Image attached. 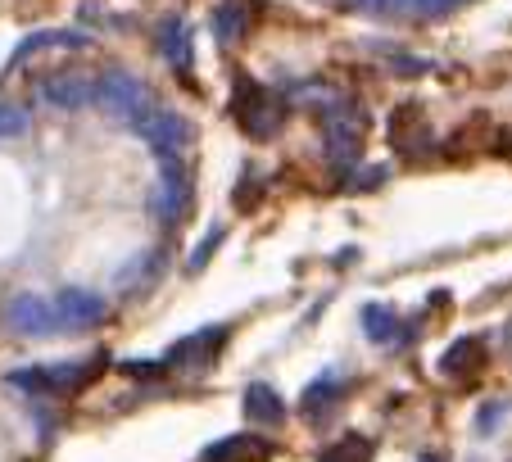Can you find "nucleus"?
I'll return each instance as SVG.
<instances>
[{
	"instance_id": "f257e3e1",
	"label": "nucleus",
	"mask_w": 512,
	"mask_h": 462,
	"mask_svg": "<svg viewBox=\"0 0 512 462\" xmlns=\"http://www.w3.org/2000/svg\"><path fill=\"white\" fill-rule=\"evenodd\" d=\"M96 105L105 109V114L123 118V123H136V118H145L155 109V100H150V87H145L136 73L109 68L105 77H96Z\"/></svg>"
},
{
	"instance_id": "f03ea898",
	"label": "nucleus",
	"mask_w": 512,
	"mask_h": 462,
	"mask_svg": "<svg viewBox=\"0 0 512 462\" xmlns=\"http://www.w3.org/2000/svg\"><path fill=\"white\" fill-rule=\"evenodd\" d=\"M232 118L245 127L250 136H277L281 123H286V109L272 91H263L250 77H236V96H232Z\"/></svg>"
},
{
	"instance_id": "7ed1b4c3",
	"label": "nucleus",
	"mask_w": 512,
	"mask_h": 462,
	"mask_svg": "<svg viewBox=\"0 0 512 462\" xmlns=\"http://www.w3.org/2000/svg\"><path fill=\"white\" fill-rule=\"evenodd\" d=\"M159 159H164V164H159V186H155V195H150V209H155L159 222L173 227V222L191 209V177H186L177 150H159Z\"/></svg>"
},
{
	"instance_id": "20e7f679",
	"label": "nucleus",
	"mask_w": 512,
	"mask_h": 462,
	"mask_svg": "<svg viewBox=\"0 0 512 462\" xmlns=\"http://www.w3.org/2000/svg\"><path fill=\"white\" fill-rule=\"evenodd\" d=\"M105 367V358H91V363H55V367H32V372H14L10 381L19 390H46V395H68V390H82L91 385V376Z\"/></svg>"
},
{
	"instance_id": "39448f33",
	"label": "nucleus",
	"mask_w": 512,
	"mask_h": 462,
	"mask_svg": "<svg viewBox=\"0 0 512 462\" xmlns=\"http://www.w3.org/2000/svg\"><path fill=\"white\" fill-rule=\"evenodd\" d=\"M327 150L340 168H354L358 154H363V114L349 105H331V118H327Z\"/></svg>"
},
{
	"instance_id": "423d86ee",
	"label": "nucleus",
	"mask_w": 512,
	"mask_h": 462,
	"mask_svg": "<svg viewBox=\"0 0 512 462\" xmlns=\"http://www.w3.org/2000/svg\"><path fill=\"white\" fill-rule=\"evenodd\" d=\"M105 318H109V308H105V299H100V295H91V290H78V286L59 290V299H55L59 331H91V327H100Z\"/></svg>"
},
{
	"instance_id": "0eeeda50",
	"label": "nucleus",
	"mask_w": 512,
	"mask_h": 462,
	"mask_svg": "<svg viewBox=\"0 0 512 462\" xmlns=\"http://www.w3.org/2000/svg\"><path fill=\"white\" fill-rule=\"evenodd\" d=\"M136 132L145 136V141L155 145V150H186V136H191V127H186L182 114H173V109H150L145 118H136Z\"/></svg>"
},
{
	"instance_id": "6e6552de",
	"label": "nucleus",
	"mask_w": 512,
	"mask_h": 462,
	"mask_svg": "<svg viewBox=\"0 0 512 462\" xmlns=\"http://www.w3.org/2000/svg\"><path fill=\"white\" fill-rule=\"evenodd\" d=\"M5 322H10L19 336H46V331H59L55 304H46L41 295H19L10 304V313H5Z\"/></svg>"
},
{
	"instance_id": "1a4fd4ad",
	"label": "nucleus",
	"mask_w": 512,
	"mask_h": 462,
	"mask_svg": "<svg viewBox=\"0 0 512 462\" xmlns=\"http://www.w3.org/2000/svg\"><path fill=\"white\" fill-rule=\"evenodd\" d=\"M223 345H227V327H204V331H195V336H186L182 345L168 354V363L173 367H204L218 358Z\"/></svg>"
},
{
	"instance_id": "9d476101",
	"label": "nucleus",
	"mask_w": 512,
	"mask_h": 462,
	"mask_svg": "<svg viewBox=\"0 0 512 462\" xmlns=\"http://www.w3.org/2000/svg\"><path fill=\"white\" fill-rule=\"evenodd\" d=\"M268 458L272 444L263 435H227V440L204 449V462H268Z\"/></svg>"
},
{
	"instance_id": "9b49d317",
	"label": "nucleus",
	"mask_w": 512,
	"mask_h": 462,
	"mask_svg": "<svg viewBox=\"0 0 512 462\" xmlns=\"http://www.w3.org/2000/svg\"><path fill=\"white\" fill-rule=\"evenodd\" d=\"M481 367H485V345L476 336L454 340L445 349V358H440V376H449V381H472Z\"/></svg>"
},
{
	"instance_id": "f8f14e48",
	"label": "nucleus",
	"mask_w": 512,
	"mask_h": 462,
	"mask_svg": "<svg viewBox=\"0 0 512 462\" xmlns=\"http://www.w3.org/2000/svg\"><path fill=\"white\" fill-rule=\"evenodd\" d=\"M46 100H55V105H64V109H78V105H87V100H96V82H87V77H78V73L50 77Z\"/></svg>"
},
{
	"instance_id": "ddd939ff",
	"label": "nucleus",
	"mask_w": 512,
	"mask_h": 462,
	"mask_svg": "<svg viewBox=\"0 0 512 462\" xmlns=\"http://www.w3.org/2000/svg\"><path fill=\"white\" fill-rule=\"evenodd\" d=\"M155 41H159V50H164V59L173 68H186V59H191V28H186L182 19H164L159 23V32H155Z\"/></svg>"
},
{
	"instance_id": "4468645a",
	"label": "nucleus",
	"mask_w": 512,
	"mask_h": 462,
	"mask_svg": "<svg viewBox=\"0 0 512 462\" xmlns=\"http://www.w3.org/2000/svg\"><path fill=\"white\" fill-rule=\"evenodd\" d=\"M87 46H91V37H82V32H59V28L55 32H32V37L14 50L10 64H23L32 50H87Z\"/></svg>"
},
{
	"instance_id": "2eb2a0df",
	"label": "nucleus",
	"mask_w": 512,
	"mask_h": 462,
	"mask_svg": "<svg viewBox=\"0 0 512 462\" xmlns=\"http://www.w3.org/2000/svg\"><path fill=\"white\" fill-rule=\"evenodd\" d=\"M245 417H254V422H268L277 426L281 417H286V404H281V395L272 390V385L254 381L250 390H245Z\"/></svg>"
},
{
	"instance_id": "dca6fc26",
	"label": "nucleus",
	"mask_w": 512,
	"mask_h": 462,
	"mask_svg": "<svg viewBox=\"0 0 512 462\" xmlns=\"http://www.w3.org/2000/svg\"><path fill=\"white\" fill-rule=\"evenodd\" d=\"M213 32H218V41H223V46H236V41L250 32V14H245L241 0H227V5H218V10H213Z\"/></svg>"
},
{
	"instance_id": "f3484780",
	"label": "nucleus",
	"mask_w": 512,
	"mask_h": 462,
	"mask_svg": "<svg viewBox=\"0 0 512 462\" xmlns=\"http://www.w3.org/2000/svg\"><path fill=\"white\" fill-rule=\"evenodd\" d=\"M363 331H368L377 345H390V340L404 336V322H399L386 304H368V308H363Z\"/></svg>"
},
{
	"instance_id": "a211bd4d",
	"label": "nucleus",
	"mask_w": 512,
	"mask_h": 462,
	"mask_svg": "<svg viewBox=\"0 0 512 462\" xmlns=\"http://www.w3.org/2000/svg\"><path fill=\"white\" fill-rule=\"evenodd\" d=\"M322 462H372V444L363 435H345V440H336L322 453Z\"/></svg>"
},
{
	"instance_id": "6ab92c4d",
	"label": "nucleus",
	"mask_w": 512,
	"mask_h": 462,
	"mask_svg": "<svg viewBox=\"0 0 512 462\" xmlns=\"http://www.w3.org/2000/svg\"><path fill=\"white\" fill-rule=\"evenodd\" d=\"M28 132V109L23 105H0V141Z\"/></svg>"
},
{
	"instance_id": "aec40b11",
	"label": "nucleus",
	"mask_w": 512,
	"mask_h": 462,
	"mask_svg": "<svg viewBox=\"0 0 512 462\" xmlns=\"http://www.w3.org/2000/svg\"><path fill=\"white\" fill-rule=\"evenodd\" d=\"M340 395V385L331 381V376H322L318 385H309V390H304V408H309V413H318L322 404H327V399H336Z\"/></svg>"
},
{
	"instance_id": "412c9836",
	"label": "nucleus",
	"mask_w": 512,
	"mask_h": 462,
	"mask_svg": "<svg viewBox=\"0 0 512 462\" xmlns=\"http://www.w3.org/2000/svg\"><path fill=\"white\" fill-rule=\"evenodd\" d=\"M218 241H223V231H209V236H204V245L191 254V268H204V263H209V254L218 250Z\"/></svg>"
},
{
	"instance_id": "4be33fe9",
	"label": "nucleus",
	"mask_w": 512,
	"mask_h": 462,
	"mask_svg": "<svg viewBox=\"0 0 512 462\" xmlns=\"http://www.w3.org/2000/svg\"><path fill=\"white\" fill-rule=\"evenodd\" d=\"M503 408H508V404H499V399H494V404H485V413H481V422H476V431H485V435H490L494 426H499Z\"/></svg>"
},
{
	"instance_id": "5701e85b",
	"label": "nucleus",
	"mask_w": 512,
	"mask_h": 462,
	"mask_svg": "<svg viewBox=\"0 0 512 462\" xmlns=\"http://www.w3.org/2000/svg\"><path fill=\"white\" fill-rule=\"evenodd\" d=\"M413 5H417L422 14H431V19H435V14H449V10H454L458 0H413Z\"/></svg>"
},
{
	"instance_id": "b1692460",
	"label": "nucleus",
	"mask_w": 512,
	"mask_h": 462,
	"mask_svg": "<svg viewBox=\"0 0 512 462\" xmlns=\"http://www.w3.org/2000/svg\"><path fill=\"white\" fill-rule=\"evenodd\" d=\"M358 5H363V10H372V14H386L395 0H358Z\"/></svg>"
},
{
	"instance_id": "393cba45",
	"label": "nucleus",
	"mask_w": 512,
	"mask_h": 462,
	"mask_svg": "<svg viewBox=\"0 0 512 462\" xmlns=\"http://www.w3.org/2000/svg\"><path fill=\"white\" fill-rule=\"evenodd\" d=\"M422 462H449V458H445V453H426Z\"/></svg>"
}]
</instances>
